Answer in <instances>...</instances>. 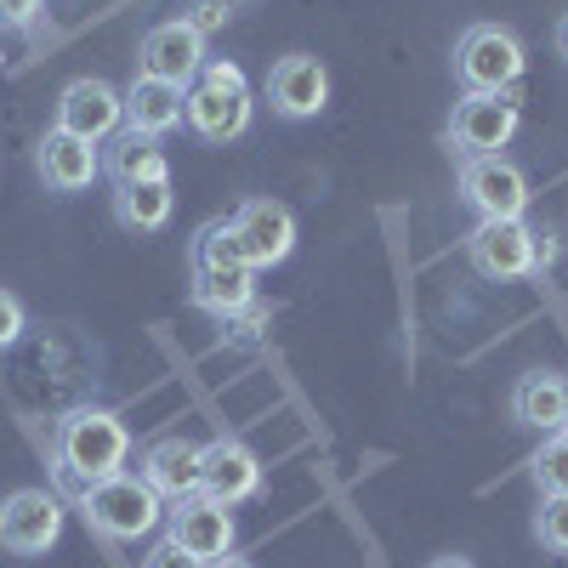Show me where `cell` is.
I'll return each instance as SVG.
<instances>
[{
	"label": "cell",
	"instance_id": "6da1fadb",
	"mask_svg": "<svg viewBox=\"0 0 568 568\" xmlns=\"http://www.w3.org/2000/svg\"><path fill=\"white\" fill-rule=\"evenodd\" d=\"M131 460V433L114 409H98V404H80L58 420L52 433V466L74 471L85 484H103L114 471H125Z\"/></svg>",
	"mask_w": 568,
	"mask_h": 568
},
{
	"label": "cell",
	"instance_id": "7a4b0ae2",
	"mask_svg": "<svg viewBox=\"0 0 568 568\" xmlns=\"http://www.w3.org/2000/svg\"><path fill=\"white\" fill-rule=\"evenodd\" d=\"M182 120L194 125L200 142L222 149V142H240L251 131V80L233 58H205L200 80L182 91Z\"/></svg>",
	"mask_w": 568,
	"mask_h": 568
},
{
	"label": "cell",
	"instance_id": "3957f363",
	"mask_svg": "<svg viewBox=\"0 0 568 568\" xmlns=\"http://www.w3.org/2000/svg\"><path fill=\"white\" fill-rule=\"evenodd\" d=\"M80 511H85V524L98 535H109V540H142V535H154L165 524V500L149 489L142 471H114V478L91 484Z\"/></svg>",
	"mask_w": 568,
	"mask_h": 568
},
{
	"label": "cell",
	"instance_id": "277c9868",
	"mask_svg": "<svg viewBox=\"0 0 568 568\" xmlns=\"http://www.w3.org/2000/svg\"><path fill=\"white\" fill-rule=\"evenodd\" d=\"M529 69V52L524 40L500 23H471L460 40H455V80L466 91H511Z\"/></svg>",
	"mask_w": 568,
	"mask_h": 568
},
{
	"label": "cell",
	"instance_id": "5b68a950",
	"mask_svg": "<svg viewBox=\"0 0 568 568\" xmlns=\"http://www.w3.org/2000/svg\"><path fill=\"white\" fill-rule=\"evenodd\" d=\"M460 200L478 222H506V216H524L535 187L529 171L506 160V154H478V160H460Z\"/></svg>",
	"mask_w": 568,
	"mask_h": 568
},
{
	"label": "cell",
	"instance_id": "8992f818",
	"mask_svg": "<svg viewBox=\"0 0 568 568\" xmlns=\"http://www.w3.org/2000/svg\"><path fill=\"white\" fill-rule=\"evenodd\" d=\"M517 120H524V109H517L511 91H466V98L455 103V114H449V149L460 160L500 154L517 136Z\"/></svg>",
	"mask_w": 568,
	"mask_h": 568
},
{
	"label": "cell",
	"instance_id": "52a82bcc",
	"mask_svg": "<svg viewBox=\"0 0 568 568\" xmlns=\"http://www.w3.org/2000/svg\"><path fill=\"white\" fill-rule=\"evenodd\" d=\"M200 69H205V29L194 18H165L136 45V74H149V80H165V85L187 91L200 80Z\"/></svg>",
	"mask_w": 568,
	"mask_h": 568
},
{
	"label": "cell",
	"instance_id": "ba28073f",
	"mask_svg": "<svg viewBox=\"0 0 568 568\" xmlns=\"http://www.w3.org/2000/svg\"><path fill=\"white\" fill-rule=\"evenodd\" d=\"M466 262L478 267L484 278H529L540 267V240L524 216H506V222H478L466 233Z\"/></svg>",
	"mask_w": 568,
	"mask_h": 568
},
{
	"label": "cell",
	"instance_id": "9c48e42d",
	"mask_svg": "<svg viewBox=\"0 0 568 568\" xmlns=\"http://www.w3.org/2000/svg\"><path fill=\"white\" fill-rule=\"evenodd\" d=\"M63 540V500L52 489H18L0 500V546L18 557H40Z\"/></svg>",
	"mask_w": 568,
	"mask_h": 568
},
{
	"label": "cell",
	"instance_id": "30bf717a",
	"mask_svg": "<svg viewBox=\"0 0 568 568\" xmlns=\"http://www.w3.org/2000/svg\"><path fill=\"white\" fill-rule=\"evenodd\" d=\"M165 540H176L187 557H200V562L227 557L233 551V506L211 500L205 489L176 500V506H165Z\"/></svg>",
	"mask_w": 568,
	"mask_h": 568
},
{
	"label": "cell",
	"instance_id": "8fae6325",
	"mask_svg": "<svg viewBox=\"0 0 568 568\" xmlns=\"http://www.w3.org/2000/svg\"><path fill=\"white\" fill-rule=\"evenodd\" d=\"M267 103L278 120H318L329 103V69L313 52H284L267 69Z\"/></svg>",
	"mask_w": 568,
	"mask_h": 568
},
{
	"label": "cell",
	"instance_id": "7c38bea8",
	"mask_svg": "<svg viewBox=\"0 0 568 568\" xmlns=\"http://www.w3.org/2000/svg\"><path fill=\"white\" fill-rule=\"evenodd\" d=\"M120 125H125V91H114L98 74L63 85V98H58V131L85 136V142H109Z\"/></svg>",
	"mask_w": 568,
	"mask_h": 568
},
{
	"label": "cell",
	"instance_id": "4fadbf2b",
	"mask_svg": "<svg viewBox=\"0 0 568 568\" xmlns=\"http://www.w3.org/2000/svg\"><path fill=\"white\" fill-rule=\"evenodd\" d=\"M227 222H233V233H240L245 262L256 273L291 262V251H296V216H291V205H278V200H245Z\"/></svg>",
	"mask_w": 568,
	"mask_h": 568
},
{
	"label": "cell",
	"instance_id": "5bb4252c",
	"mask_svg": "<svg viewBox=\"0 0 568 568\" xmlns=\"http://www.w3.org/2000/svg\"><path fill=\"white\" fill-rule=\"evenodd\" d=\"M34 171H40V182L52 187V194H85V187L103 176V154H98V142L69 136V131L52 125L34 142Z\"/></svg>",
	"mask_w": 568,
	"mask_h": 568
},
{
	"label": "cell",
	"instance_id": "9a60e30c",
	"mask_svg": "<svg viewBox=\"0 0 568 568\" xmlns=\"http://www.w3.org/2000/svg\"><path fill=\"white\" fill-rule=\"evenodd\" d=\"M200 466H205V444L182 438V433L154 438L149 449H142V478H149V489H154L165 506L200 495Z\"/></svg>",
	"mask_w": 568,
	"mask_h": 568
},
{
	"label": "cell",
	"instance_id": "2e32d148",
	"mask_svg": "<svg viewBox=\"0 0 568 568\" xmlns=\"http://www.w3.org/2000/svg\"><path fill=\"white\" fill-rule=\"evenodd\" d=\"M200 489L211 500H227V506L262 495V460H256V449L240 444V438H227V433L211 438L205 444V466H200Z\"/></svg>",
	"mask_w": 568,
	"mask_h": 568
},
{
	"label": "cell",
	"instance_id": "e0dca14e",
	"mask_svg": "<svg viewBox=\"0 0 568 568\" xmlns=\"http://www.w3.org/2000/svg\"><path fill=\"white\" fill-rule=\"evenodd\" d=\"M103 176L114 187H131V182H171V160H165V142L149 136V131H131L120 125L103 149Z\"/></svg>",
	"mask_w": 568,
	"mask_h": 568
},
{
	"label": "cell",
	"instance_id": "ac0fdd59",
	"mask_svg": "<svg viewBox=\"0 0 568 568\" xmlns=\"http://www.w3.org/2000/svg\"><path fill=\"white\" fill-rule=\"evenodd\" d=\"M200 313L211 318H233L256 302V267H216V262H194V284H187Z\"/></svg>",
	"mask_w": 568,
	"mask_h": 568
},
{
	"label": "cell",
	"instance_id": "d6986e66",
	"mask_svg": "<svg viewBox=\"0 0 568 568\" xmlns=\"http://www.w3.org/2000/svg\"><path fill=\"white\" fill-rule=\"evenodd\" d=\"M125 125L131 131H149V136H165L182 125V85H165V80H149L136 74L125 85Z\"/></svg>",
	"mask_w": 568,
	"mask_h": 568
},
{
	"label": "cell",
	"instance_id": "ffe728a7",
	"mask_svg": "<svg viewBox=\"0 0 568 568\" xmlns=\"http://www.w3.org/2000/svg\"><path fill=\"white\" fill-rule=\"evenodd\" d=\"M562 398H568V375H557V369H529L524 382L511 387V415H517V426L557 433V426H562Z\"/></svg>",
	"mask_w": 568,
	"mask_h": 568
},
{
	"label": "cell",
	"instance_id": "44dd1931",
	"mask_svg": "<svg viewBox=\"0 0 568 568\" xmlns=\"http://www.w3.org/2000/svg\"><path fill=\"white\" fill-rule=\"evenodd\" d=\"M176 211V194L171 182H131V187H114V222L125 233H160Z\"/></svg>",
	"mask_w": 568,
	"mask_h": 568
},
{
	"label": "cell",
	"instance_id": "7402d4cb",
	"mask_svg": "<svg viewBox=\"0 0 568 568\" xmlns=\"http://www.w3.org/2000/svg\"><path fill=\"white\" fill-rule=\"evenodd\" d=\"M529 478L540 495H568V433H546V444L529 460Z\"/></svg>",
	"mask_w": 568,
	"mask_h": 568
},
{
	"label": "cell",
	"instance_id": "603a6c76",
	"mask_svg": "<svg viewBox=\"0 0 568 568\" xmlns=\"http://www.w3.org/2000/svg\"><path fill=\"white\" fill-rule=\"evenodd\" d=\"M194 262H216V267H251L245 262V245H240V233H233V222H205L200 227V240H194Z\"/></svg>",
	"mask_w": 568,
	"mask_h": 568
},
{
	"label": "cell",
	"instance_id": "cb8c5ba5",
	"mask_svg": "<svg viewBox=\"0 0 568 568\" xmlns=\"http://www.w3.org/2000/svg\"><path fill=\"white\" fill-rule=\"evenodd\" d=\"M535 540H540L551 557H568V495H540V511H535Z\"/></svg>",
	"mask_w": 568,
	"mask_h": 568
},
{
	"label": "cell",
	"instance_id": "d4e9b609",
	"mask_svg": "<svg viewBox=\"0 0 568 568\" xmlns=\"http://www.w3.org/2000/svg\"><path fill=\"white\" fill-rule=\"evenodd\" d=\"M23 329H29V313H23V302H18L12 291H0V353H7V347H18V342H23Z\"/></svg>",
	"mask_w": 568,
	"mask_h": 568
},
{
	"label": "cell",
	"instance_id": "484cf974",
	"mask_svg": "<svg viewBox=\"0 0 568 568\" xmlns=\"http://www.w3.org/2000/svg\"><path fill=\"white\" fill-rule=\"evenodd\" d=\"M142 568H205V562H200V557H187L176 540H160L149 557H142Z\"/></svg>",
	"mask_w": 568,
	"mask_h": 568
},
{
	"label": "cell",
	"instance_id": "4316f807",
	"mask_svg": "<svg viewBox=\"0 0 568 568\" xmlns=\"http://www.w3.org/2000/svg\"><path fill=\"white\" fill-rule=\"evenodd\" d=\"M45 0H0V29H34Z\"/></svg>",
	"mask_w": 568,
	"mask_h": 568
},
{
	"label": "cell",
	"instance_id": "83f0119b",
	"mask_svg": "<svg viewBox=\"0 0 568 568\" xmlns=\"http://www.w3.org/2000/svg\"><path fill=\"white\" fill-rule=\"evenodd\" d=\"M557 58H562V63H568V12H562V18H557Z\"/></svg>",
	"mask_w": 568,
	"mask_h": 568
},
{
	"label": "cell",
	"instance_id": "f1b7e54d",
	"mask_svg": "<svg viewBox=\"0 0 568 568\" xmlns=\"http://www.w3.org/2000/svg\"><path fill=\"white\" fill-rule=\"evenodd\" d=\"M205 568H256V562H251V557H233V551H227V557H216V562H205Z\"/></svg>",
	"mask_w": 568,
	"mask_h": 568
},
{
	"label": "cell",
	"instance_id": "f546056e",
	"mask_svg": "<svg viewBox=\"0 0 568 568\" xmlns=\"http://www.w3.org/2000/svg\"><path fill=\"white\" fill-rule=\"evenodd\" d=\"M426 568H471V557H433Z\"/></svg>",
	"mask_w": 568,
	"mask_h": 568
},
{
	"label": "cell",
	"instance_id": "4dcf8cb0",
	"mask_svg": "<svg viewBox=\"0 0 568 568\" xmlns=\"http://www.w3.org/2000/svg\"><path fill=\"white\" fill-rule=\"evenodd\" d=\"M557 433H568V398H562V426H557Z\"/></svg>",
	"mask_w": 568,
	"mask_h": 568
},
{
	"label": "cell",
	"instance_id": "1f68e13d",
	"mask_svg": "<svg viewBox=\"0 0 568 568\" xmlns=\"http://www.w3.org/2000/svg\"><path fill=\"white\" fill-rule=\"evenodd\" d=\"M0 63H7V58H0Z\"/></svg>",
	"mask_w": 568,
	"mask_h": 568
}]
</instances>
